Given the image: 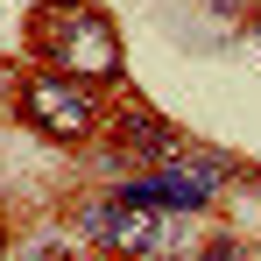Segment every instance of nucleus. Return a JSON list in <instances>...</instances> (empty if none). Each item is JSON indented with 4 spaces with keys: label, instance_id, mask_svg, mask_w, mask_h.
Instances as JSON below:
<instances>
[{
    "label": "nucleus",
    "instance_id": "8",
    "mask_svg": "<svg viewBox=\"0 0 261 261\" xmlns=\"http://www.w3.org/2000/svg\"><path fill=\"white\" fill-rule=\"evenodd\" d=\"M0 254H7V247H0Z\"/></svg>",
    "mask_w": 261,
    "mask_h": 261
},
{
    "label": "nucleus",
    "instance_id": "6",
    "mask_svg": "<svg viewBox=\"0 0 261 261\" xmlns=\"http://www.w3.org/2000/svg\"><path fill=\"white\" fill-rule=\"evenodd\" d=\"M198 261H254V254H233V240H212V247H205Z\"/></svg>",
    "mask_w": 261,
    "mask_h": 261
},
{
    "label": "nucleus",
    "instance_id": "3",
    "mask_svg": "<svg viewBox=\"0 0 261 261\" xmlns=\"http://www.w3.org/2000/svg\"><path fill=\"white\" fill-rule=\"evenodd\" d=\"M219 163H155L148 176H134L127 198H141V205H163V212H198V205H212L219 191Z\"/></svg>",
    "mask_w": 261,
    "mask_h": 261
},
{
    "label": "nucleus",
    "instance_id": "1",
    "mask_svg": "<svg viewBox=\"0 0 261 261\" xmlns=\"http://www.w3.org/2000/svg\"><path fill=\"white\" fill-rule=\"evenodd\" d=\"M176 212H163V205H141V198H127V191H113V198H92V205H78V226H85L99 247H113V254H134V261H155L176 247Z\"/></svg>",
    "mask_w": 261,
    "mask_h": 261
},
{
    "label": "nucleus",
    "instance_id": "2",
    "mask_svg": "<svg viewBox=\"0 0 261 261\" xmlns=\"http://www.w3.org/2000/svg\"><path fill=\"white\" fill-rule=\"evenodd\" d=\"M49 71H64V78H78V85H113L120 78V43H113V29L92 14V7H64V14H49Z\"/></svg>",
    "mask_w": 261,
    "mask_h": 261
},
{
    "label": "nucleus",
    "instance_id": "4",
    "mask_svg": "<svg viewBox=\"0 0 261 261\" xmlns=\"http://www.w3.org/2000/svg\"><path fill=\"white\" fill-rule=\"evenodd\" d=\"M21 113L36 120V127H49L57 141H78V134H92V99L78 92V78H29L21 85Z\"/></svg>",
    "mask_w": 261,
    "mask_h": 261
},
{
    "label": "nucleus",
    "instance_id": "7",
    "mask_svg": "<svg viewBox=\"0 0 261 261\" xmlns=\"http://www.w3.org/2000/svg\"><path fill=\"white\" fill-rule=\"evenodd\" d=\"M43 261H49V254H43ZM57 261H106V254H57Z\"/></svg>",
    "mask_w": 261,
    "mask_h": 261
},
{
    "label": "nucleus",
    "instance_id": "5",
    "mask_svg": "<svg viewBox=\"0 0 261 261\" xmlns=\"http://www.w3.org/2000/svg\"><path fill=\"white\" fill-rule=\"evenodd\" d=\"M120 148H134V155H148V163H170V148H176V134H170V120H155V113H141V106H127L120 120Z\"/></svg>",
    "mask_w": 261,
    "mask_h": 261
}]
</instances>
